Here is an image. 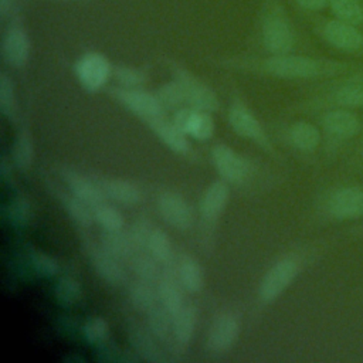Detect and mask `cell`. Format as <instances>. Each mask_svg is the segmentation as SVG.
<instances>
[{"instance_id":"1","label":"cell","mask_w":363,"mask_h":363,"mask_svg":"<svg viewBox=\"0 0 363 363\" xmlns=\"http://www.w3.org/2000/svg\"><path fill=\"white\" fill-rule=\"evenodd\" d=\"M245 67L284 79L339 78L363 69V64L354 61L315 58L308 55H294L291 52L269 55L261 61L245 64Z\"/></svg>"},{"instance_id":"2","label":"cell","mask_w":363,"mask_h":363,"mask_svg":"<svg viewBox=\"0 0 363 363\" xmlns=\"http://www.w3.org/2000/svg\"><path fill=\"white\" fill-rule=\"evenodd\" d=\"M261 40L271 55L289 54L296 43L295 28L279 0H267L262 10Z\"/></svg>"},{"instance_id":"3","label":"cell","mask_w":363,"mask_h":363,"mask_svg":"<svg viewBox=\"0 0 363 363\" xmlns=\"http://www.w3.org/2000/svg\"><path fill=\"white\" fill-rule=\"evenodd\" d=\"M319 211L335 223L363 220V184H337L322 196Z\"/></svg>"},{"instance_id":"4","label":"cell","mask_w":363,"mask_h":363,"mask_svg":"<svg viewBox=\"0 0 363 363\" xmlns=\"http://www.w3.org/2000/svg\"><path fill=\"white\" fill-rule=\"evenodd\" d=\"M322 139L329 152L335 153L362 133L363 121L353 109H326L319 116Z\"/></svg>"},{"instance_id":"5","label":"cell","mask_w":363,"mask_h":363,"mask_svg":"<svg viewBox=\"0 0 363 363\" xmlns=\"http://www.w3.org/2000/svg\"><path fill=\"white\" fill-rule=\"evenodd\" d=\"M316 33L332 48L350 55H363V30L337 18H322Z\"/></svg>"},{"instance_id":"6","label":"cell","mask_w":363,"mask_h":363,"mask_svg":"<svg viewBox=\"0 0 363 363\" xmlns=\"http://www.w3.org/2000/svg\"><path fill=\"white\" fill-rule=\"evenodd\" d=\"M313 109H357L363 108V82L335 79L311 101Z\"/></svg>"},{"instance_id":"7","label":"cell","mask_w":363,"mask_h":363,"mask_svg":"<svg viewBox=\"0 0 363 363\" xmlns=\"http://www.w3.org/2000/svg\"><path fill=\"white\" fill-rule=\"evenodd\" d=\"M301 268L302 259L296 255H286L278 259L259 282V299L267 303L278 299L299 275Z\"/></svg>"},{"instance_id":"8","label":"cell","mask_w":363,"mask_h":363,"mask_svg":"<svg viewBox=\"0 0 363 363\" xmlns=\"http://www.w3.org/2000/svg\"><path fill=\"white\" fill-rule=\"evenodd\" d=\"M172 69L173 79L180 84L189 106L206 112H214L218 109V99L216 94L201 79L179 64H172Z\"/></svg>"},{"instance_id":"9","label":"cell","mask_w":363,"mask_h":363,"mask_svg":"<svg viewBox=\"0 0 363 363\" xmlns=\"http://www.w3.org/2000/svg\"><path fill=\"white\" fill-rule=\"evenodd\" d=\"M111 95L126 109L143 121L150 122L163 116V106L155 94H149L140 88H112Z\"/></svg>"},{"instance_id":"10","label":"cell","mask_w":363,"mask_h":363,"mask_svg":"<svg viewBox=\"0 0 363 363\" xmlns=\"http://www.w3.org/2000/svg\"><path fill=\"white\" fill-rule=\"evenodd\" d=\"M113 72L108 58L101 52H86L75 64V75L79 84L89 92H96L108 82Z\"/></svg>"},{"instance_id":"11","label":"cell","mask_w":363,"mask_h":363,"mask_svg":"<svg viewBox=\"0 0 363 363\" xmlns=\"http://www.w3.org/2000/svg\"><path fill=\"white\" fill-rule=\"evenodd\" d=\"M3 60L16 68L24 67L30 57V38L17 21H13L6 30L1 40Z\"/></svg>"},{"instance_id":"12","label":"cell","mask_w":363,"mask_h":363,"mask_svg":"<svg viewBox=\"0 0 363 363\" xmlns=\"http://www.w3.org/2000/svg\"><path fill=\"white\" fill-rule=\"evenodd\" d=\"M228 121L231 128L241 136L257 142L261 146H269L268 138L259 123V121L255 118V115L247 108L242 102L234 101L228 111Z\"/></svg>"},{"instance_id":"13","label":"cell","mask_w":363,"mask_h":363,"mask_svg":"<svg viewBox=\"0 0 363 363\" xmlns=\"http://www.w3.org/2000/svg\"><path fill=\"white\" fill-rule=\"evenodd\" d=\"M240 332V322L233 313H221L218 315L208 330L207 336V349L220 354L227 352L235 342Z\"/></svg>"},{"instance_id":"14","label":"cell","mask_w":363,"mask_h":363,"mask_svg":"<svg viewBox=\"0 0 363 363\" xmlns=\"http://www.w3.org/2000/svg\"><path fill=\"white\" fill-rule=\"evenodd\" d=\"M173 123L186 135L199 140L208 139L214 132V122L210 112L191 106L180 108L173 116Z\"/></svg>"},{"instance_id":"15","label":"cell","mask_w":363,"mask_h":363,"mask_svg":"<svg viewBox=\"0 0 363 363\" xmlns=\"http://www.w3.org/2000/svg\"><path fill=\"white\" fill-rule=\"evenodd\" d=\"M157 210L162 218L177 230H187L193 221V213L187 201L173 191H163L157 199Z\"/></svg>"},{"instance_id":"16","label":"cell","mask_w":363,"mask_h":363,"mask_svg":"<svg viewBox=\"0 0 363 363\" xmlns=\"http://www.w3.org/2000/svg\"><path fill=\"white\" fill-rule=\"evenodd\" d=\"M213 163L225 182L238 183L247 176V163L227 145H217L211 152Z\"/></svg>"},{"instance_id":"17","label":"cell","mask_w":363,"mask_h":363,"mask_svg":"<svg viewBox=\"0 0 363 363\" xmlns=\"http://www.w3.org/2000/svg\"><path fill=\"white\" fill-rule=\"evenodd\" d=\"M89 258L96 274L111 285H119L125 279L121 258L109 252L102 244L89 245Z\"/></svg>"},{"instance_id":"18","label":"cell","mask_w":363,"mask_h":363,"mask_svg":"<svg viewBox=\"0 0 363 363\" xmlns=\"http://www.w3.org/2000/svg\"><path fill=\"white\" fill-rule=\"evenodd\" d=\"M182 284L177 277L176 268H167L157 279V296L159 302L174 316L186 303L183 299Z\"/></svg>"},{"instance_id":"19","label":"cell","mask_w":363,"mask_h":363,"mask_svg":"<svg viewBox=\"0 0 363 363\" xmlns=\"http://www.w3.org/2000/svg\"><path fill=\"white\" fill-rule=\"evenodd\" d=\"M62 176H64V180L68 184L72 196H75L81 201L86 203L92 208L105 203L106 196H105L101 184L92 182L91 179H88L74 170H65Z\"/></svg>"},{"instance_id":"20","label":"cell","mask_w":363,"mask_h":363,"mask_svg":"<svg viewBox=\"0 0 363 363\" xmlns=\"http://www.w3.org/2000/svg\"><path fill=\"white\" fill-rule=\"evenodd\" d=\"M129 340H130V345H132L135 353H138L142 359L152 362V363L164 360L159 340L149 330V328H142L139 325L130 326L129 328Z\"/></svg>"},{"instance_id":"21","label":"cell","mask_w":363,"mask_h":363,"mask_svg":"<svg viewBox=\"0 0 363 363\" xmlns=\"http://www.w3.org/2000/svg\"><path fill=\"white\" fill-rule=\"evenodd\" d=\"M196 308L193 305H184L174 316H173V337L172 346L176 352L182 353L190 345L194 328H196Z\"/></svg>"},{"instance_id":"22","label":"cell","mask_w":363,"mask_h":363,"mask_svg":"<svg viewBox=\"0 0 363 363\" xmlns=\"http://www.w3.org/2000/svg\"><path fill=\"white\" fill-rule=\"evenodd\" d=\"M291 145L302 153H313L322 142V130L306 121H298L288 130Z\"/></svg>"},{"instance_id":"23","label":"cell","mask_w":363,"mask_h":363,"mask_svg":"<svg viewBox=\"0 0 363 363\" xmlns=\"http://www.w3.org/2000/svg\"><path fill=\"white\" fill-rule=\"evenodd\" d=\"M228 196L230 190L224 182H213L203 193L200 201L201 217L207 221H214L224 210Z\"/></svg>"},{"instance_id":"24","label":"cell","mask_w":363,"mask_h":363,"mask_svg":"<svg viewBox=\"0 0 363 363\" xmlns=\"http://www.w3.org/2000/svg\"><path fill=\"white\" fill-rule=\"evenodd\" d=\"M147 125L170 150L176 153H184L189 150V142H187L186 133L180 130L173 122H169L163 116H159L147 122Z\"/></svg>"},{"instance_id":"25","label":"cell","mask_w":363,"mask_h":363,"mask_svg":"<svg viewBox=\"0 0 363 363\" xmlns=\"http://www.w3.org/2000/svg\"><path fill=\"white\" fill-rule=\"evenodd\" d=\"M147 328L162 343H170L173 337V315L157 302L147 312Z\"/></svg>"},{"instance_id":"26","label":"cell","mask_w":363,"mask_h":363,"mask_svg":"<svg viewBox=\"0 0 363 363\" xmlns=\"http://www.w3.org/2000/svg\"><path fill=\"white\" fill-rule=\"evenodd\" d=\"M177 277L183 289L189 292H197L203 286V271L200 264L189 254L180 255L177 261Z\"/></svg>"},{"instance_id":"27","label":"cell","mask_w":363,"mask_h":363,"mask_svg":"<svg viewBox=\"0 0 363 363\" xmlns=\"http://www.w3.org/2000/svg\"><path fill=\"white\" fill-rule=\"evenodd\" d=\"M101 187L106 197L121 203L123 206H133L140 200L139 189L123 179H109L101 183Z\"/></svg>"},{"instance_id":"28","label":"cell","mask_w":363,"mask_h":363,"mask_svg":"<svg viewBox=\"0 0 363 363\" xmlns=\"http://www.w3.org/2000/svg\"><path fill=\"white\" fill-rule=\"evenodd\" d=\"M332 16L363 30V0H329Z\"/></svg>"},{"instance_id":"29","label":"cell","mask_w":363,"mask_h":363,"mask_svg":"<svg viewBox=\"0 0 363 363\" xmlns=\"http://www.w3.org/2000/svg\"><path fill=\"white\" fill-rule=\"evenodd\" d=\"M101 244L118 258L132 257V254L136 251L129 233H123L122 230H113V231L104 230V234L101 237Z\"/></svg>"},{"instance_id":"30","label":"cell","mask_w":363,"mask_h":363,"mask_svg":"<svg viewBox=\"0 0 363 363\" xmlns=\"http://www.w3.org/2000/svg\"><path fill=\"white\" fill-rule=\"evenodd\" d=\"M129 299L132 305L142 312H147L152 306H155L159 302L157 289L153 288L152 282L138 279L132 284L129 289Z\"/></svg>"},{"instance_id":"31","label":"cell","mask_w":363,"mask_h":363,"mask_svg":"<svg viewBox=\"0 0 363 363\" xmlns=\"http://www.w3.org/2000/svg\"><path fill=\"white\" fill-rule=\"evenodd\" d=\"M159 261L153 258L150 254H140V252H133L130 257V267L135 275L139 279L147 281V282H157L160 278L162 272L159 269Z\"/></svg>"},{"instance_id":"32","label":"cell","mask_w":363,"mask_h":363,"mask_svg":"<svg viewBox=\"0 0 363 363\" xmlns=\"http://www.w3.org/2000/svg\"><path fill=\"white\" fill-rule=\"evenodd\" d=\"M146 248H147L149 254L153 258H156L160 264H164V265L172 264V259H173L172 242L163 230H160V228L152 230Z\"/></svg>"},{"instance_id":"33","label":"cell","mask_w":363,"mask_h":363,"mask_svg":"<svg viewBox=\"0 0 363 363\" xmlns=\"http://www.w3.org/2000/svg\"><path fill=\"white\" fill-rule=\"evenodd\" d=\"M13 162L14 164L21 169L27 170L33 164L34 157V149H33V140L27 132H20L13 143Z\"/></svg>"},{"instance_id":"34","label":"cell","mask_w":363,"mask_h":363,"mask_svg":"<svg viewBox=\"0 0 363 363\" xmlns=\"http://www.w3.org/2000/svg\"><path fill=\"white\" fill-rule=\"evenodd\" d=\"M62 204L68 213V216L72 218V221L79 227H88L94 218V208L88 206L86 203L81 201L75 196H64Z\"/></svg>"},{"instance_id":"35","label":"cell","mask_w":363,"mask_h":363,"mask_svg":"<svg viewBox=\"0 0 363 363\" xmlns=\"http://www.w3.org/2000/svg\"><path fill=\"white\" fill-rule=\"evenodd\" d=\"M155 95L157 96L163 109L164 108L174 109V108H180L183 104H186L183 89H182L180 84L176 79H173L170 82H166L162 86H159L155 92Z\"/></svg>"},{"instance_id":"36","label":"cell","mask_w":363,"mask_h":363,"mask_svg":"<svg viewBox=\"0 0 363 363\" xmlns=\"http://www.w3.org/2000/svg\"><path fill=\"white\" fill-rule=\"evenodd\" d=\"M94 218L104 230L108 231L122 230L123 227L122 214L113 206H109L106 203H102L94 208Z\"/></svg>"},{"instance_id":"37","label":"cell","mask_w":363,"mask_h":363,"mask_svg":"<svg viewBox=\"0 0 363 363\" xmlns=\"http://www.w3.org/2000/svg\"><path fill=\"white\" fill-rule=\"evenodd\" d=\"M55 298L64 306L77 303L81 298V285L71 277L61 278L55 285Z\"/></svg>"},{"instance_id":"38","label":"cell","mask_w":363,"mask_h":363,"mask_svg":"<svg viewBox=\"0 0 363 363\" xmlns=\"http://www.w3.org/2000/svg\"><path fill=\"white\" fill-rule=\"evenodd\" d=\"M113 77L116 82L123 88H139L146 79V72L140 68L119 65L113 68Z\"/></svg>"},{"instance_id":"39","label":"cell","mask_w":363,"mask_h":363,"mask_svg":"<svg viewBox=\"0 0 363 363\" xmlns=\"http://www.w3.org/2000/svg\"><path fill=\"white\" fill-rule=\"evenodd\" d=\"M84 335L89 343L101 346L106 343L109 337L108 323L102 318H91L84 326Z\"/></svg>"},{"instance_id":"40","label":"cell","mask_w":363,"mask_h":363,"mask_svg":"<svg viewBox=\"0 0 363 363\" xmlns=\"http://www.w3.org/2000/svg\"><path fill=\"white\" fill-rule=\"evenodd\" d=\"M30 264L35 274L40 277H52L58 271L57 261L48 254L41 252L38 250L30 251Z\"/></svg>"},{"instance_id":"41","label":"cell","mask_w":363,"mask_h":363,"mask_svg":"<svg viewBox=\"0 0 363 363\" xmlns=\"http://www.w3.org/2000/svg\"><path fill=\"white\" fill-rule=\"evenodd\" d=\"M9 221L16 227H24L30 218V206L26 199L16 197L6 210Z\"/></svg>"},{"instance_id":"42","label":"cell","mask_w":363,"mask_h":363,"mask_svg":"<svg viewBox=\"0 0 363 363\" xmlns=\"http://www.w3.org/2000/svg\"><path fill=\"white\" fill-rule=\"evenodd\" d=\"M0 111L4 116H11L14 111L13 82L4 72L0 74Z\"/></svg>"},{"instance_id":"43","label":"cell","mask_w":363,"mask_h":363,"mask_svg":"<svg viewBox=\"0 0 363 363\" xmlns=\"http://www.w3.org/2000/svg\"><path fill=\"white\" fill-rule=\"evenodd\" d=\"M152 225L145 218H139L133 223L132 225V230L129 231V235L133 241V245L135 248H146L147 245V240H149V235L152 233Z\"/></svg>"},{"instance_id":"44","label":"cell","mask_w":363,"mask_h":363,"mask_svg":"<svg viewBox=\"0 0 363 363\" xmlns=\"http://www.w3.org/2000/svg\"><path fill=\"white\" fill-rule=\"evenodd\" d=\"M305 11H322L328 7L329 0H294Z\"/></svg>"},{"instance_id":"45","label":"cell","mask_w":363,"mask_h":363,"mask_svg":"<svg viewBox=\"0 0 363 363\" xmlns=\"http://www.w3.org/2000/svg\"><path fill=\"white\" fill-rule=\"evenodd\" d=\"M0 174H1L3 182H6V183H9V180L11 179V164L9 163L7 157H3V159H1V163H0Z\"/></svg>"},{"instance_id":"46","label":"cell","mask_w":363,"mask_h":363,"mask_svg":"<svg viewBox=\"0 0 363 363\" xmlns=\"http://www.w3.org/2000/svg\"><path fill=\"white\" fill-rule=\"evenodd\" d=\"M13 0H0V17L4 18L11 13Z\"/></svg>"},{"instance_id":"47","label":"cell","mask_w":363,"mask_h":363,"mask_svg":"<svg viewBox=\"0 0 363 363\" xmlns=\"http://www.w3.org/2000/svg\"><path fill=\"white\" fill-rule=\"evenodd\" d=\"M362 136H363V129H362ZM353 162H354L356 164H359V166H363V138H362V142H360V145H359V149H357V152H356V156H354Z\"/></svg>"},{"instance_id":"48","label":"cell","mask_w":363,"mask_h":363,"mask_svg":"<svg viewBox=\"0 0 363 363\" xmlns=\"http://www.w3.org/2000/svg\"><path fill=\"white\" fill-rule=\"evenodd\" d=\"M349 233H350L353 237L363 240V223L356 224V225H352L350 230H349Z\"/></svg>"}]
</instances>
